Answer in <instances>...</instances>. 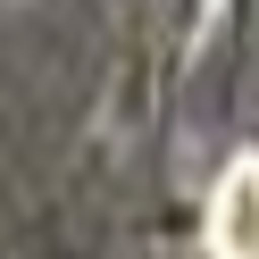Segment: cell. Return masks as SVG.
Wrapping results in <instances>:
<instances>
[{
  "instance_id": "cell-1",
  "label": "cell",
  "mask_w": 259,
  "mask_h": 259,
  "mask_svg": "<svg viewBox=\"0 0 259 259\" xmlns=\"http://www.w3.org/2000/svg\"><path fill=\"white\" fill-rule=\"evenodd\" d=\"M209 259H259V159H234L209 201Z\"/></svg>"
}]
</instances>
